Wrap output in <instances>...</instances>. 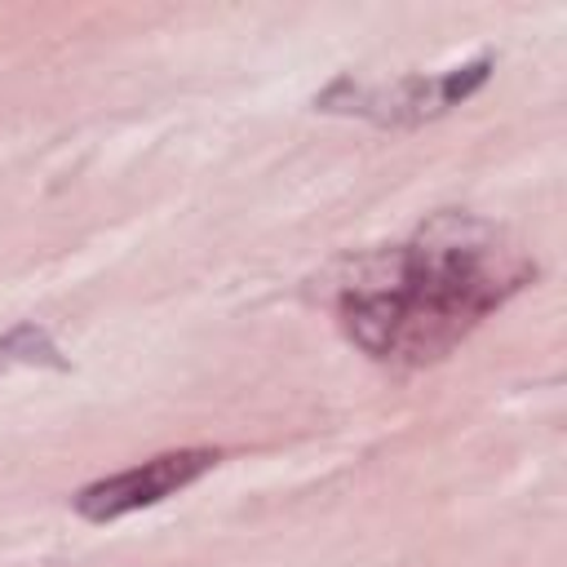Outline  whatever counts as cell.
<instances>
[{
	"label": "cell",
	"instance_id": "1",
	"mask_svg": "<svg viewBox=\"0 0 567 567\" xmlns=\"http://www.w3.org/2000/svg\"><path fill=\"white\" fill-rule=\"evenodd\" d=\"M532 275V252L505 226L434 213L412 239L341 261L328 301L359 350L421 368L461 346Z\"/></svg>",
	"mask_w": 567,
	"mask_h": 567
},
{
	"label": "cell",
	"instance_id": "2",
	"mask_svg": "<svg viewBox=\"0 0 567 567\" xmlns=\"http://www.w3.org/2000/svg\"><path fill=\"white\" fill-rule=\"evenodd\" d=\"M221 461L217 447H177V452H159L142 465H128L120 474H106L89 487H80L71 496L75 514L89 518V523H115L133 509H146V505H159L168 501L173 492L190 487L199 474H208L213 465Z\"/></svg>",
	"mask_w": 567,
	"mask_h": 567
},
{
	"label": "cell",
	"instance_id": "3",
	"mask_svg": "<svg viewBox=\"0 0 567 567\" xmlns=\"http://www.w3.org/2000/svg\"><path fill=\"white\" fill-rule=\"evenodd\" d=\"M9 363H58V368H62V359H58L49 332L35 328V323H18L13 332L0 337V372H4Z\"/></svg>",
	"mask_w": 567,
	"mask_h": 567
}]
</instances>
